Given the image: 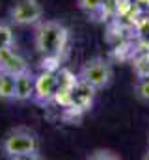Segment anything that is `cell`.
Returning <instances> with one entry per match:
<instances>
[{"label": "cell", "instance_id": "1", "mask_svg": "<svg viewBox=\"0 0 149 160\" xmlns=\"http://www.w3.org/2000/svg\"><path fill=\"white\" fill-rule=\"evenodd\" d=\"M0 155L9 160L39 157V136L30 127H13L0 138Z\"/></svg>", "mask_w": 149, "mask_h": 160}, {"label": "cell", "instance_id": "2", "mask_svg": "<svg viewBox=\"0 0 149 160\" xmlns=\"http://www.w3.org/2000/svg\"><path fill=\"white\" fill-rule=\"evenodd\" d=\"M67 39L69 32L60 21H39L34 28V48L43 58H60Z\"/></svg>", "mask_w": 149, "mask_h": 160}, {"label": "cell", "instance_id": "3", "mask_svg": "<svg viewBox=\"0 0 149 160\" xmlns=\"http://www.w3.org/2000/svg\"><path fill=\"white\" fill-rule=\"evenodd\" d=\"M76 78L86 82L88 86H91L93 89H105L112 84L114 78V69H112V63L103 58V56H93L90 60H86L80 69H78V75Z\"/></svg>", "mask_w": 149, "mask_h": 160}, {"label": "cell", "instance_id": "4", "mask_svg": "<svg viewBox=\"0 0 149 160\" xmlns=\"http://www.w3.org/2000/svg\"><path fill=\"white\" fill-rule=\"evenodd\" d=\"M43 13L39 0H15L8 9V21L13 26H36L43 21Z\"/></svg>", "mask_w": 149, "mask_h": 160}, {"label": "cell", "instance_id": "5", "mask_svg": "<svg viewBox=\"0 0 149 160\" xmlns=\"http://www.w3.org/2000/svg\"><path fill=\"white\" fill-rule=\"evenodd\" d=\"M95 91L91 86H88L86 82L82 80H76L73 84V88L69 89V99H67V106L74 108L78 112H84V110H90L91 104H93V99H95Z\"/></svg>", "mask_w": 149, "mask_h": 160}, {"label": "cell", "instance_id": "6", "mask_svg": "<svg viewBox=\"0 0 149 160\" xmlns=\"http://www.w3.org/2000/svg\"><path fill=\"white\" fill-rule=\"evenodd\" d=\"M56 93H58L56 71L43 69L39 75H36V95H34V99H37L39 102H50V101H54Z\"/></svg>", "mask_w": 149, "mask_h": 160}, {"label": "cell", "instance_id": "7", "mask_svg": "<svg viewBox=\"0 0 149 160\" xmlns=\"http://www.w3.org/2000/svg\"><path fill=\"white\" fill-rule=\"evenodd\" d=\"M0 69L8 71L11 75H19L28 69V63L17 52L15 47H4V48H0Z\"/></svg>", "mask_w": 149, "mask_h": 160}, {"label": "cell", "instance_id": "8", "mask_svg": "<svg viewBox=\"0 0 149 160\" xmlns=\"http://www.w3.org/2000/svg\"><path fill=\"white\" fill-rule=\"evenodd\" d=\"M36 95V75L30 73V69L15 75V101L26 102L34 99Z\"/></svg>", "mask_w": 149, "mask_h": 160}, {"label": "cell", "instance_id": "9", "mask_svg": "<svg viewBox=\"0 0 149 160\" xmlns=\"http://www.w3.org/2000/svg\"><path fill=\"white\" fill-rule=\"evenodd\" d=\"M0 101L13 102L15 101V75L0 69Z\"/></svg>", "mask_w": 149, "mask_h": 160}, {"label": "cell", "instance_id": "10", "mask_svg": "<svg viewBox=\"0 0 149 160\" xmlns=\"http://www.w3.org/2000/svg\"><path fill=\"white\" fill-rule=\"evenodd\" d=\"M132 93L140 102L149 104V77H138L132 86Z\"/></svg>", "mask_w": 149, "mask_h": 160}, {"label": "cell", "instance_id": "11", "mask_svg": "<svg viewBox=\"0 0 149 160\" xmlns=\"http://www.w3.org/2000/svg\"><path fill=\"white\" fill-rule=\"evenodd\" d=\"M13 24L8 21V22H0V48L4 47H15L17 39H15V34H13Z\"/></svg>", "mask_w": 149, "mask_h": 160}, {"label": "cell", "instance_id": "12", "mask_svg": "<svg viewBox=\"0 0 149 160\" xmlns=\"http://www.w3.org/2000/svg\"><path fill=\"white\" fill-rule=\"evenodd\" d=\"M103 4H105V0H76L78 9H82V11L88 13V15L97 13V11L103 8Z\"/></svg>", "mask_w": 149, "mask_h": 160}, {"label": "cell", "instance_id": "13", "mask_svg": "<svg viewBox=\"0 0 149 160\" xmlns=\"http://www.w3.org/2000/svg\"><path fill=\"white\" fill-rule=\"evenodd\" d=\"M134 71H136L138 77H149V54L140 56L134 62Z\"/></svg>", "mask_w": 149, "mask_h": 160}]
</instances>
